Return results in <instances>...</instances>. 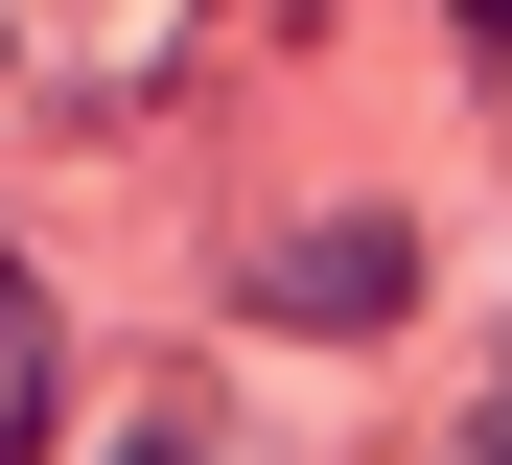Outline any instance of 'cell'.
I'll return each instance as SVG.
<instances>
[{
	"label": "cell",
	"mask_w": 512,
	"mask_h": 465,
	"mask_svg": "<svg viewBox=\"0 0 512 465\" xmlns=\"http://www.w3.org/2000/svg\"><path fill=\"white\" fill-rule=\"evenodd\" d=\"M256 303H303V326H396V233H303Z\"/></svg>",
	"instance_id": "1"
},
{
	"label": "cell",
	"mask_w": 512,
	"mask_h": 465,
	"mask_svg": "<svg viewBox=\"0 0 512 465\" xmlns=\"http://www.w3.org/2000/svg\"><path fill=\"white\" fill-rule=\"evenodd\" d=\"M47 442V303H24V256H0V465Z\"/></svg>",
	"instance_id": "2"
},
{
	"label": "cell",
	"mask_w": 512,
	"mask_h": 465,
	"mask_svg": "<svg viewBox=\"0 0 512 465\" xmlns=\"http://www.w3.org/2000/svg\"><path fill=\"white\" fill-rule=\"evenodd\" d=\"M466 24H489V47H512V0H466Z\"/></svg>",
	"instance_id": "3"
},
{
	"label": "cell",
	"mask_w": 512,
	"mask_h": 465,
	"mask_svg": "<svg viewBox=\"0 0 512 465\" xmlns=\"http://www.w3.org/2000/svg\"><path fill=\"white\" fill-rule=\"evenodd\" d=\"M489 465H512V396H489Z\"/></svg>",
	"instance_id": "4"
},
{
	"label": "cell",
	"mask_w": 512,
	"mask_h": 465,
	"mask_svg": "<svg viewBox=\"0 0 512 465\" xmlns=\"http://www.w3.org/2000/svg\"><path fill=\"white\" fill-rule=\"evenodd\" d=\"M140 465H163V442H140Z\"/></svg>",
	"instance_id": "5"
}]
</instances>
